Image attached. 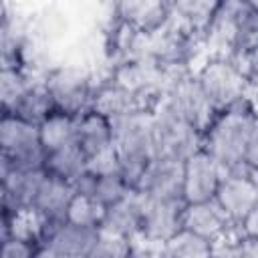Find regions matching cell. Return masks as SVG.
<instances>
[{
  "label": "cell",
  "mask_w": 258,
  "mask_h": 258,
  "mask_svg": "<svg viewBox=\"0 0 258 258\" xmlns=\"http://www.w3.org/2000/svg\"><path fill=\"white\" fill-rule=\"evenodd\" d=\"M258 123V111L250 99L220 111L202 135V149L210 153L226 171L244 167V153Z\"/></svg>",
  "instance_id": "obj_1"
},
{
  "label": "cell",
  "mask_w": 258,
  "mask_h": 258,
  "mask_svg": "<svg viewBox=\"0 0 258 258\" xmlns=\"http://www.w3.org/2000/svg\"><path fill=\"white\" fill-rule=\"evenodd\" d=\"M113 123V147L121 163V173L131 185L137 187L145 167L157 157L151 111L139 109Z\"/></svg>",
  "instance_id": "obj_2"
},
{
  "label": "cell",
  "mask_w": 258,
  "mask_h": 258,
  "mask_svg": "<svg viewBox=\"0 0 258 258\" xmlns=\"http://www.w3.org/2000/svg\"><path fill=\"white\" fill-rule=\"evenodd\" d=\"M194 75L218 113L240 105L252 91L244 69L232 56H210Z\"/></svg>",
  "instance_id": "obj_3"
},
{
  "label": "cell",
  "mask_w": 258,
  "mask_h": 258,
  "mask_svg": "<svg viewBox=\"0 0 258 258\" xmlns=\"http://www.w3.org/2000/svg\"><path fill=\"white\" fill-rule=\"evenodd\" d=\"M0 149L4 169H42L44 165L46 153L38 127L8 113L0 119Z\"/></svg>",
  "instance_id": "obj_4"
},
{
  "label": "cell",
  "mask_w": 258,
  "mask_h": 258,
  "mask_svg": "<svg viewBox=\"0 0 258 258\" xmlns=\"http://www.w3.org/2000/svg\"><path fill=\"white\" fill-rule=\"evenodd\" d=\"M151 121L157 155L185 161L189 155L202 149V135L165 99L151 109Z\"/></svg>",
  "instance_id": "obj_5"
},
{
  "label": "cell",
  "mask_w": 258,
  "mask_h": 258,
  "mask_svg": "<svg viewBox=\"0 0 258 258\" xmlns=\"http://www.w3.org/2000/svg\"><path fill=\"white\" fill-rule=\"evenodd\" d=\"M44 87L54 103V109L71 117H79L91 109L95 83L89 71L81 64H60L44 75Z\"/></svg>",
  "instance_id": "obj_6"
},
{
  "label": "cell",
  "mask_w": 258,
  "mask_h": 258,
  "mask_svg": "<svg viewBox=\"0 0 258 258\" xmlns=\"http://www.w3.org/2000/svg\"><path fill=\"white\" fill-rule=\"evenodd\" d=\"M163 99H165L200 135H204V133L208 131V127L212 125V121H214L216 115H218L216 107L210 103V99H208L206 93L202 91V87H200L196 75H189V73L177 75V77L169 83V87H167Z\"/></svg>",
  "instance_id": "obj_7"
},
{
  "label": "cell",
  "mask_w": 258,
  "mask_h": 258,
  "mask_svg": "<svg viewBox=\"0 0 258 258\" xmlns=\"http://www.w3.org/2000/svg\"><path fill=\"white\" fill-rule=\"evenodd\" d=\"M214 200L240 230L242 222L258 202V175L246 167L226 171Z\"/></svg>",
  "instance_id": "obj_8"
},
{
  "label": "cell",
  "mask_w": 258,
  "mask_h": 258,
  "mask_svg": "<svg viewBox=\"0 0 258 258\" xmlns=\"http://www.w3.org/2000/svg\"><path fill=\"white\" fill-rule=\"evenodd\" d=\"M226 169L204 149H198L183 161L181 198L185 204L212 202L218 194Z\"/></svg>",
  "instance_id": "obj_9"
},
{
  "label": "cell",
  "mask_w": 258,
  "mask_h": 258,
  "mask_svg": "<svg viewBox=\"0 0 258 258\" xmlns=\"http://www.w3.org/2000/svg\"><path fill=\"white\" fill-rule=\"evenodd\" d=\"M183 208H185L183 200H151V198H143L139 238L149 242V244L161 246L165 240H169L175 232L181 230Z\"/></svg>",
  "instance_id": "obj_10"
},
{
  "label": "cell",
  "mask_w": 258,
  "mask_h": 258,
  "mask_svg": "<svg viewBox=\"0 0 258 258\" xmlns=\"http://www.w3.org/2000/svg\"><path fill=\"white\" fill-rule=\"evenodd\" d=\"M75 194L77 191H75L73 183L50 177L48 173L44 175V179L36 191V198L32 202V208H30V212L38 218V222L42 226L40 244L50 230H54L56 226L67 222V212H69V206H71Z\"/></svg>",
  "instance_id": "obj_11"
},
{
  "label": "cell",
  "mask_w": 258,
  "mask_h": 258,
  "mask_svg": "<svg viewBox=\"0 0 258 258\" xmlns=\"http://www.w3.org/2000/svg\"><path fill=\"white\" fill-rule=\"evenodd\" d=\"M183 161L157 155L145 167L135 191L151 200H183Z\"/></svg>",
  "instance_id": "obj_12"
},
{
  "label": "cell",
  "mask_w": 258,
  "mask_h": 258,
  "mask_svg": "<svg viewBox=\"0 0 258 258\" xmlns=\"http://www.w3.org/2000/svg\"><path fill=\"white\" fill-rule=\"evenodd\" d=\"M44 169H4L2 167V210L4 216L28 212L44 179Z\"/></svg>",
  "instance_id": "obj_13"
},
{
  "label": "cell",
  "mask_w": 258,
  "mask_h": 258,
  "mask_svg": "<svg viewBox=\"0 0 258 258\" xmlns=\"http://www.w3.org/2000/svg\"><path fill=\"white\" fill-rule=\"evenodd\" d=\"M181 228L210 240L212 244L220 242L222 238H226L234 232H240L230 222V218L224 214V210L218 206L216 200L202 202V204H185Z\"/></svg>",
  "instance_id": "obj_14"
},
{
  "label": "cell",
  "mask_w": 258,
  "mask_h": 258,
  "mask_svg": "<svg viewBox=\"0 0 258 258\" xmlns=\"http://www.w3.org/2000/svg\"><path fill=\"white\" fill-rule=\"evenodd\" d=\"M75 143L87 161L113 149V123L101 113L89 109L75 121Z\"/></svg>",
  "instance_id": "obj_15"
},
{
  "label": "cell",
  "mask_w": 258,
  "mask_h": 258,
  "mask_svg": "<svg viewBox=\"0 0 258 258\" xmlns=\"http://www.w3.org/2000/svg\"><path fill=\"white\" fill-rule=\"evenodd\" d=\"M141 208H143L141 194L135 189L129 191L123 200L105 208L99 232L119 236V238L131 240V242L137 240L139 238V224H141Z\"/></svg>",
  "instance_id": "obj_16"
},
{
  "label": "cell",
  "mask_w": 258,
  "mask_h": 258,
  "mask_svg": "<svg viewBox=\"0 0 258 258\" xmlns=\"http://www.w3.org/2000/svg\"><path fill=\"white\" fill-rule=\"evenodd\" d=\"M115 14L121 24L141 32L155 34L171 22L169 2H121L115 6Z\"/></svg>",
  "instance_id": "obj_17"
},
{
  "label": "cell",
  "mask_w": 258,
  "mask_h": 258,
  "mask_svg": "<svg viewBox=\"0 0 258 258\" xmlns=\"http://www.w3.org/2000/svg\"><path fill=\"white\" fill-rule=\"evenodd\" d=\"M99 230L62 222L46 234L42 246H46L56 258H85L95 244Z\"/></svg>",
  "instance_id": "obj_18"
},
{
  "label": "cell",
  "mask_w": 258,
  "mask_h": 258,
  "mask_svg": "<svg viewBox=\"0 0 258 258\" xmlns=\"http://www.w3.org/2000/svg\"><path fill=\"white\" fill-rule=\"evenodd\" d=\"M91 109L101 113L109 121H115L119 117H125L129 113L145 109V107L133 91H129L125 85H121L119 81H115L111 77L109 81H103V83L95 85Z\"/></svg>",
  "instance_id": "obj_19"
},
{
  "label": "cell",
  "mask_w": 258,
  "mask_h": 258,
  "mask_svg": "<svg viewBox=\"0 0 258 258\" xmlns=\"http://www.w3.org/2000/svg\"><path fill=\"white\" fill-rule=\"evenodd\" d=\"M75 191L93 198L95 202H99L103 208L113 206L115 202L123 200L131 189V185L127 183V179L123 177V173H107V175H93V173H85L77 183H75Z\"/></svg>",
  "instance_id": "obj_20"
},
{
  "label": "cell",
  "mask_w": 258,
  "mask_h": 258,
  "mask_svg": "<svg viewBox=\"0 0 258 258\" xmlns=\"http://www.w3.org/2000/svg\"><path fill=\"white\" fill-rule=\"evenodd\" d=\"M42 169L56 179H62L67 183H77L85 173H87V157L79 149L77 143L64 145L60 149L48 151L44 157Z\"/></svg>",
  "instance_id": "obj_21"
},
{
  "label": "cell",
  "mask_w": 258,
  "mask_h": 258,
  "mask_svg": "<svg viewBox=\"0 0 258 258\" xmlns=\"http://www.w3.org/2000/svg\"><path fill=\"white\" fill-rule=\"evenodd\" d=\"M52 111H56V109H54V103L44 87V81H32V85L14 103V107L8 111V115H14V117L38 127Z\"/></svg>",
  "instance_id": "obj_22"
},
{
  "label": "cell",
  "mask_w": 258,
  "mask_h": 258,
  "mask_svg": "<svg viewBox=\"0 0 258 258\" xmlns=\"http://www.w3.org/2000/svg\"><path fill=\"white\" fill-rule=\"evenodd\" d=\"M159 248L161 258H214V244L183 228L165 240Z\"/></svg>",
  "instance_id": "obj_23"
},
{
  "label": "cell",
  "mask_w": 258,
  "mask_h": 258,
  "mask_svg": "<svg viewBox=\"0 0 258 258\" xmlns=\"http://www.w3.org/2000/svg\"><path fill=\"white\" fill-rule=\"evenodd\" d=\"M171 4V20L183 26L187 32L202 38L204 30L208 28L218 2H169Z\"/></svg>",
  "instance_id": "obj_24"
},
{
  "label": "cell",
  "mask_w": 258,
  "mask_h": 258,
  "mask_svg": "<svg viewBox=\"0 0 258 258\" xmlns=\"http://www.w3.org/2000/svg\"><path fill=\"white\" fill-rule=\"evenodd\" d=\"M75 121H77V117H71L60 111H52L38 125L44 153L75 143Z\"/></svg>",
  "instance_id": "obj_25"
},
{
  "label": "cell",
  "mask_w": 258,
  "mask_h": 258,
  "mask_svg": "<svg viewBox=\"0 0 258 258\" xmlns=\"http://www.w3.org/2000/svg\"><path fill=\"white\" fill-rule=\"evenodd\" d=\"M30 85H32V81H30L28 73L24 71V67H2V71H0L2 113H8Z\"/></svg>",
  "instance_id": "obj_26"
},
{
  "label": "cell",
  "mask_w": 258,
  "mask_h": 258,
  "mask_svg": "<svg viewBox=\"0 0 258 258\" xmlns=\"http://www.w3.org/2000/svg\"><path fill=\"white\" fill-rule=\"evenodd\" d=\"M103 214H105V208L99 202H95L89 196L75 194V198L69 206V212H67V222L99 230L101 222H103Z\"/></svg>",
  "instance_id": "obj_27"
},
{
  "label": "cell",
  "mask_w": 258,
  "mask_h": 258,
  "mask_svg": "<svg viewBox=\"0 0 258 258\" xmlns=\"http://www.w3.org/2000/svg\"><path fill=\"white\" fill-rule=\"evenodd\" d=\"M214 258H258V238L234 232L214 244Z\"/></svg>",
  "instance_id": "obj_28"
},
{
  "label": "cell",
  "mask_w": 258,
  "mask_h": 258,
  "mask_svg": "<svg viewBox=\"0 0 258 258\" xmlns=\"http://www.w3.org/2000/svg\"><path fill=\"white\" fill-rule=\"evenodd\" d=\"M131 246H133L131 240L99 232L95 244L91 246V250L85 258H129L131 256Z\"/></svg>",
  "instance_id": "obj_29"
},
{
  "label": "cell",
  "mask_w": 258,
  "mask_h": 258,
  "mask_svg": "<svg viewBox=\"0 0 258 258\" xmlns=\"http://www.w3.org/2000/svg\"><path fill=\"white\" fill-rule=\"evenodd\" d=\"M38 244L18 238V236H8L2 238V254L0 258H34Z\"/></svg>",
  "instance_id": "obj_30"
},
{
  "label": "cell",
  "mask_w": 258,
  "mask_h": 258,
  "mask_svg": "<svg viewBox=\"0 0 258 258\" xmlns=\"http://www.w3.org/2000/svg\"><path fill=\"white\" fill-rule=\"evenodd\" d=\"M244 167L258 175V123L250 135V141H248V147L244 153Z\"/></svg>",
  "instance_id": "obj_31"
},
{
  "label": "cell",
  "mask_w": 258,
  "mask_h": 258,
  "mask_svg": "<svg viewBox=\"0 0 258 258\" xmlns=\"http://www.w3.org/2000/svg\"><path fill=\"white\" fill-rule=\"evenodd\" d=\"M129 258H161V248L157 244H149V242L137 238V240H133Z\"/></svg>",
  "instance_id": "obj_32"
},
{
  "label": "cell",
  "mask_w": 258,
  "mask_h": 258,
  "mask_svg": "<svg viewBox=\"0 0 258 258\" xmlns=\"http://www.w3.org/2000/svg\"><path fill=\"white\" fill-rule=\"evenodd\" d=\"M240 234L248 238H258V202L252 208V212L246 216V220L240 226Z\"/></svg>",
  "instance_id": "obj_33"
}]
</instances>
